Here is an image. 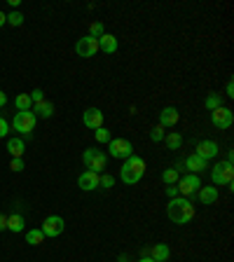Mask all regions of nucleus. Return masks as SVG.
<instances>
[{
    "label": "nucleus",
    "mask_w": 234,
    "mask_h": 262,
    "mask_svg": "<svg viewBox=\"0 0 234 262\" xmlns=\"http://www.w3.org/2000/svg\"><path fill=\"white\" fill-rule=\"evenodd\" d=\"M167 216L171 223L176 225H188L192 218H195V206L192 201L185 199V197H173L167 204Z\"/></svg>",
    "instance_id": "f257e3e1"
},
{
    "label": "nucleus",
    "mask_w": 234,
    "mask_h": 262,
    "mask_svg": "<svg viewBox=\"0 0 234 262\" xmlns=\"http://www.w3.org/2000/svg\"><path fill=\"white\" fill-rule=\"evenodd\" d=\"M145 176V159L138 155H131L129 159H124L122 169H120V178L127 185H136L141 183V178Z\"/></svg>",
    "instance_id": "f03ea898"
},
{
    "label": "nucleus",
    "mask_w": 234,
    "mask_h": 262,
    "mask_svg": "<svg viewBox=\"0 0 234 262\" xmlns=\"http://www.w3.org/2000/svg\"><path fill=\"white\" fill-rule=\"evenodd\" d=\"M82 162L87 166V171L94 173H103V169L108 166V155L103 150H96V148H89V150L82 152Z\"/></svg>",
    "instance_id": "7ed1b4c3"
},
{
    "label": "nucleus",
    "mask_w": 234,
    "mask_h": 262,
    "mask_svg": "<svg viewBox=\"0 0 234 262\" xmlns=\"http://www.w3.org/2000/svg\"><path fill=\"white\" fill-rule=\"evenodd\" d=\"M211 180L213 185H227V187H232L234 183V166L227 162H220L216 164V166L211 169Z\"/></svg>",
    "instance_id": "20e7f679"
},
{
    "label": "nucleus",
    "mask_w": 234,
    "mask_h": 262,
    "mask_svg": "<svg viewBox=\"0 0 234 262\" xmlns=\"http://www.w3.org/2000/svg\"><path fill=\"white\" fill-rule=\"evenodd\" d=\"M35 122H38V117H35L33 112H17L14 115V120H12V127H14V131H19V134L24 136H31L35 129Z\"/></svg>",
    "instance_id": "39448f33"
},
{
    "label": "nucleus",
    "mask_w": 234,
    "mask_h": 262,
    "mask_svg": "<svg viewBox=\"0 0 234 262\" xmlns=\"http://www.w3.org/2000/svg\"><path fill=\"white\" fill-rule=\"evenodd\" d=\"M108 152H110V157H115V159H129V157L134 155V145L127 138H110Z\"/></svg>",
    "instance_id": "423d86ee"
},
{
    "label": "nucleus",
    "mask_w": 234,
    "mask_h": 262,
    "mask_svg": "<svg viewBox=\"0 0 234 262\" xmlns=\"http://www.w3.org/2000/svg\"><path fill=\"white\" fill-rule=\"evenodd\" d=\"M176 187H178V197H185V199H188V197L197 195V190L201 187V180H199V176H195V173H188V176L178 178Z\"/></svg>",
    "instance_id": "0eeeda50"
},
{
    "label": "nucleus",
    "mask_w": 234,
    "mask_h": 262,
    "mask_svg": "<svg viewBox=\"0 0 234 262\" xmlns=\"http://www.w3.org/2000/svg\"><path fill=\"white\" fill-rule=\"evenodd\" d=\"M75 54L82 56V59H91V56L99 54V40L89 38V35H84L75 42Z\"/></svg>",
    "instance_id": "6e6552de"
},
{
    "label": "nucleus",
    "mask_w": 234,
    "mask_h": 262,
    "mask_svg": "<svg viewBox=\"0 0 234 262\" xmlns=\"http://www.w3.org/2000/svg\"><path fill=\"white\" fill-rule=\"evenodd\" d=\"M211 122L216 129H229L234 122V112L229 110V108L220 106V108H216V110H211Z\"/></svg>",
    "instance_id": "1a4fd4ad"
},
{
    "label": "nucleus",
    "mask_w": 234,
    "mask_h": 262,
    "mask_svg": "<svg viewBox=\"0 0 234 262\" xmlns=\"http://www.w3.org/2000/svg\"><path fill=\"white\" fill-rule=\"evenodd\" d=\"M40 229H42L45 236H59L66 229V223H63L61 216H50V218H45V223H42Z\"/></svg>",
    "instance_id": "9d476101"
},
{
    "label": "nucleus",
    "mask_w": 234,
    "mask_h": 262,
    "mask_svg": "<svg viewBox=\"0 0 234 262\" xmlns=\"http://www.w3.org/2000/svg\"><path fill=\"white\" fill-rule=\"evenodd\" d=\"M103 120L106 117H103V112H101L99 108H87V110L82 112V124L87 129H94V131L103 127Z\"/></svg>",
    "instance_id": "9b49d317"
},
{
    "label": "nucleus",
    "mask_w": 234,
    "mask_h": 262,
    "mask_svg": "<svg viewBox=\"0 0 234 262\" xmlns=\"http://www.w3.org/2000/svg\"><path fill=\"white\" fill-rule=\"evenodd\" d=\"M99 178H101V173L84 171V173H80L78 187L80 190H84V192H94V190H99Z\"/></svg>",
    "instance_id": "f8f14e48"
},
{
    "label": "nucleus",
    "mask_w": 234,
    "mask_h": 262,
    "mask_svg": "<svg viewBox=\"0 0 234 262\" xmlns=\"http://www.w3.org/2000/svg\"><path fill=\"white\" fill-rule=\"evenodd\" d=\"M218 152H220V148H218L216 140H201V143H197V157H201L204 162H208V159H213V157H218Z\"/></svg>",
    "instance_id": "ddd939ff"
},
{
    "label": "nucleus",
    "mask_w": 234,
    "mask_h": 262,
    "mask_svg": "<svg viewBox=\"0 0 234 262\" xmlns=\"http://www.w3.org/2000/svg\"><path fill=\"white\" fill-rule=\"evenodd\" d=\"M178 120H180V112H178V108H173V106H167L159 112V127H176Z\"/></svg>",
    "instance_id": "4468645a"
},
{
    "label": "nucleus",
    "mask_w": 234,
    "mask_h": 262,
    "mask_svg": "<svg viewBox=\"0 0 234 262\" xmlns=\"http://www.w3.org/2000/svg\"><path fill=\"white\" fill-rule=\"evenodd\" d=\"M197 197H199V201L204 206H211V204L218 201V187L216 185H211V187H204V185H201L199 190H197Z\"/></svg>",
    "instance_id": "2eb2a0df"
},
{
    "label": "nucleus",
    "mask_w": 234,
    "mask_h": 262,
    "mask_svg": "<svg viewBox=\"0 0 234 262\" xmlns=\"http://www.w3.org/2000/svg\"><path fill=\"white\" fill-rule=\"evenodd\" d=\"M99 52L103 54H115L117 52V38L112 33H103L99 38Z\"/></svg>",
    "instance_id": "dca6fc26"
},
{
    "label": "nucleus",
    "mask_w": 234,
    "mask_h": 262,
    "mask_svg": "<svg viewBox=\"0 0 234 262\" xmlns=\"http://www.w3.org/2000/svg\"><path fill=\"white\" fill-rule=\"evenodd\" d=\"M31 112H33L35 117H52L54 115V106H52V101H40V103H33V108H31Z\"/></svg>",
    "instance_id": "f3484780"
},
{
    "label": "nucleus",
    "mask_w": 234,
    "mask_h": 262,
    "mask_svg": "<svg viewBox=\"0 0 234 262\" xmlns=\"http://www.w3.org/2000/svg\"><path fill=\"white\" fill-rule=\"evenodd\" d=\"M150 257L155 262H167L171 257V251H169L167 244H155V246H150Z\"/></svg>",
    "instance_id": "a211bd4d"
},
{
    "label": "nucleus",
    "mask_w": 234,
    "mask_h": 262,
    "mask_svg": "<svg viewBox=\"0 0 234 262\" xmlns=\"http://www.w3.org/2000/svg\"><path fill=\"white\" fill-rule=\"evenodd\" d=\"M185 169H188L190 173H199V171H204V169H206V162H204V159H201V157H197V155H190V157H185Z\"/></svg>",
    "instance_id": "6ab92c4d"
},
{
    "label": "nucleus",
    "mask_w": 234,
    "mask_h": 262,
    "mask_svg": "<svg viewBox=\"0 0 234 262\" xmlns=\"http://www.w3.org/2000/svg\"><path fill=\"white\" fill-rule=\"evenodd\" d=\"M24 227H26V220H24L21 213L7 216V229H10V232H24Z\"/></svg>",
    "instance_id": "aec40b11"
},
{
    "label": "nucleus",
    "mask_w": 234,
    "mask_h": 262,
    "mask_svg": "<svg viewBox=\"0 0 234 262\" xmlns=\"http://www.w3.org/2000/svg\"><path fill=\"white\" fill-rule=\"evenodd\" d=\"M7 150H10L12 157H24V152H26V143H24L21 138H10L7 140Z\"/></svg>",
    "instance_id": "412c9836"
},
{
    "label": "nucleus",
    "mask_w": 234,
    "mask_h": 262,
    "mask_svg": "<svg viewBox=\"0 0 234 262\" xmlns=\"http://www.w3.org/2000/svg\"><path fill=\"white\" fill-rule=\"evenodd\" d=\"M164 143H167L169 150H180V145H183V136L178 131H171V134L164 136Z\"/></svg>",
    "instance_id": "4be33fe9"
},
{
    "label": "nucleus",
    "mask_w": 234,
    "mask_h": 262,
    "mask_svg": "<svg viewBox=\"0 0 234 262\" xmlns=\"http://www.w3.org/2000/svg\"><path fill=\"white\" fill-rule=\"evenodd\" d=\"M14 106H17L19 112H28L31 108H33V101H31V96L28 94H19L17 99H14Z\"/></svg>",
    "instance_id": "5701e85b"
},
{
    "label": "nucleus",
    "mask_w": 234,
    "mask_h": 262,
    "mask_svg": "<svg viewBox=\"0 0 234 262\" xmlns=\"http://www.w3.org/2000/svg\"><path fill=\"white\" fill-rule=\"evenodd\" d=\"M42 241H45V234H42V229H28V232H26V244L40 246Z\"/></svg>",
    "instance_id": "b1692460"
},
{
    "label": "nucleus",
    "mask_w": 234,
    "mask_h": 262,
    "mask_svg": "<svg viewBox=\"0 0 234 262\" xmlns=\"http://www.w3.org/2000/svg\"><path fill=\"white\" fill-rule=\"evenodd\" d=\"M178 178H180L178 169H167V171L162 173V180H164V185H176V183H178Z\"/></svg>",
    "instance_id": "393cba45"
},
{
    "label": "nucleus",
    "mask_w": 234,
    "mask_h": 262,
    "mask_svg": "<svg viewBox=\"0 0 234 262\" xmlns=\"http://www.w3.org/2000/svg\"><path fill=\"white\" fill-rule=\"evenodd\" d=\"M204 106H206L208 110H216V108L223 106V96H220V94H208L206 101H204Z\"/></svg>",
    "instance_id": "a878e982"
},
{
    "label": "nucleus",
    "mask_w": 234,
    "mask_h": 262,
    "mask_svg": "<svg viewBox=\"0 0 234 262\" xmlns=\"http://www.w3.org/2000/svg\"><path fill=\"white\" fill-rule=\"evenodd\" d=\"M103 33H106V28H103V23H101V21H94V23L89 26V38L99 40Z\"/></svg>",
    "instance_id": "bb28decb"
},
{
    "label": "nucleus",
    "mask_w": 234,
    "mask_h": 262,
    "mask_svg": "<svg viewBox=\"0 0 234 262\" xmlns=\"http://www.w3.org/2000/svg\"><path fill=\"white\" fill-rule=\"evenodd\" d=\"M112 185H115V178H112L110 173H101V178H99V187H103V190H110Z\"/></svg>",
    "instance_id": "cd10ccee"
},
{
    "label": "nucleus",
    "mask_w": 234,
    "mask_h": 262,
    "mask_svg": "<svg viewBox=\"0 0 234 262\" xmlns=\"http://www.w3.org/2000/svg\"><path fill=\"white\" fill-rule=\"evenodd\" d=\"M7 23H10V26H21L24 23V14L21 12H10V14H7Z\"/></svg>",
    "instance_id": "c85d7f7f"
},
{
    "label": "nucleus",
    "mask_w": 234,
    "mask_h": 262,
    "mask_svg": "<svg viewBox=\"0 0 234 262\" xmlns=\"http://www.w3.org/2000/svg\"><path fill=\"white\" fill-rule=\"evenodd\" d=\"M94 136H96V140H99V143H110V131H108L106 127L96 129V131H94Z\"/></svg>",
    "instance_id": "c756f323"
},
{
    "label": "nucleus",
    "mask_w": 234,
    "mask_h": 262,
    "mask_svg": "<svg viewBox=\"0 0 234 262\" xmlns=\"http://www.w3.org/2000/svg\"><path fill=\"white\" fill-rule=\"evenodd\" d=\"M150 138L155 140V143L164 140V127H159V124H157V127H152V129H150Z\"/></svg>",
    "instance_id": "7c9ffc66"
},
{
    "label": "nucleus",
    "mask_w": 234,
    "mask_h": 262,
    "mask_svg": "<svg viewBox=\"0 0 234 262\" xmlns=\"http://www.w3.org/2000/svg\"><path fill=\"white\" fill-rule=\"evenodd\" d=\"M10 169H12L14 173H21V171H24V159H21V157H12Z\"/></svg>",
    "instance_id": "2f4dec72"
},
{
    "label": "nucleus",
    "mask_w": 234,
    "mask_h": 262,
    "mask_svg": "<svg viewBox=\"0 0 234 262\" xmlns=\"http://www.w3.org/2000/svg\"><path fill=\"white\" fill-rule=\"evenodd\" d=\"M28 96H31V101H33V103H40V101H45V91H42V89H33Z\"/></svg>",
    "instance_id": "473e14b6"
},
{
    "label": "nucleus",
    "mask_w": 234,
    "mask_h": 262,
    "mask_svg": "<svg viewBox=\"0 0 234 262\" xmlns=\"http://www.w3.org/2000/svg\"><path fill=\"white\" fill-rule=\"evenodd\" d=\"M7 131H10V122L5 117H0V138H5Z\"/></svg>",
    "instance_id": "72a5a7b5"
},
{
    "label": "nucleus",
    "mask_w": 234,
    "mask_h": 262,
    "mask_svg": "<svg viewBox=\"0 0 234 262\" xmlns=\"http://www.w3.org/2000/svg\"><path fill=\"white\" fill-rule=\"evenodd\" d=\"M164 192H167L169 199H173V197H178V187H176V185H169V187H167Z\"/></svg>",
    "instance_id": "f704fd0d"
},
{
    "label": "nucleus",
    "mask_w": 234,
    "mask_h": 262,
    "mask_svg": "<svg viewBox=\"0 0 234 262\" xmlns=\"http://www.w3.org/2000/svg\"><path fill=\"white\" fill-rule=\"evenodd\" d=\"M3 229H7V216L0 213V232H3Z\"/></svg>",
    "instance_id": "c9c22d12"
},
{
    "label": "nucleus",
    "mask_w": 234,
    "mask_h": 262,
    "mask_svg": "<svg viewBox=\"0 0 234 262\" xmlns=\"http://www.w3.org/2000/svg\"><path fill=\"white\" fill-rule=\"evenodd\" d=\"M227 96H229V99H232V96H234V82H232V80H229V82H227Z\"/></svg>",
    "instance_id": "e433bc0d"
},
{
    "label": "nucleus",
    "mask_w": 234,
    "mask_h": 262,
    "mask_svg": "<svg viewBox=\"0 0 234 262\" xmlns=\"http://www.w3.org/2000/svg\"><path fill=\"white\" fill-rule=\"evenodd\" d=\"M5 106H7V94L0 91V108H5Z\"/></svg>",
    "instance_id": "4c0bfd02"
},
{
    "label": "nucleus",
    "mask_w": 234,
    "mask_h": 262,
    "mask_svg": "<svg viewBox=\"0 0 234 262\" xmlns=\"http://www.w3.org/2000/svg\"><path fill=\"white\" fill-rule=\"evenodd\" d=\"M5 23H7V14L5 12H0V26H5Z\"/></svg>",
    "instance_id": "58836bf2"
},
{
    "label": "nucleus",
    "mask_w": 234,
    "mask_h": 262,
    "mask_svg": "<svg viewBox=\"0 0 234 262\" xmlns=\"http://www.w3.org/2000/svg\"><path fill=\"white\" fill-rule=\"evenodd\" d=\"M138 262H155V260H152V257H141Z\"/></svg>",
    "instance_id": "ea45409f"
}]
</instances>
